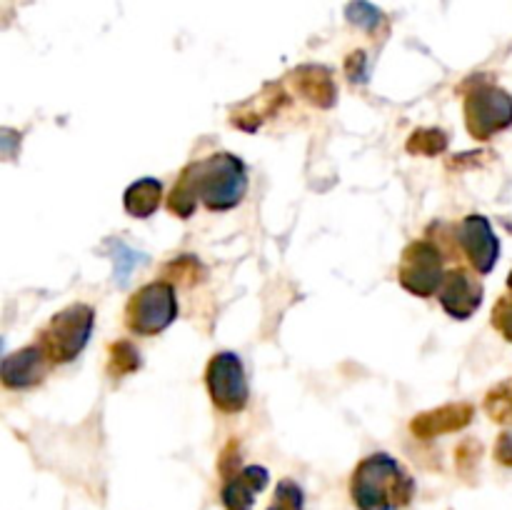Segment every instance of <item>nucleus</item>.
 Listing matches in <instances>:
<instances>
[{"label": "nucleus", "mask_w": 512, "mask_h": 510, "mask_svg": "<svg viewBox=\"0 0 512 510\" xmlns=\"http://www.w3.org/2000/svg\"><path fill=\"white\" fill-rule=\"evenodd\" d=\"M165 273L170 275V278H175V280H188L185 278V275H195V278H203V268H200V263L195 258H190V255H183V258H178V260H173V263L168 265V268H165Z\"/></svg>", "instance_id": "nucleus-22"}, {"label": "nucleus", "mask_w": 512, "mask_h": 510, "mask_svg": "<svg viewBox=\"0 0 512 510\" xmlns=\"http://www.w3.org/2000/svg\"><path fill=\"white\" fill-rule=\"evenodd\" d=\"M295 90L303 95L308 103H313L315 108H333L335 98H338V90H335L333 75L328 68H320V65H303L293 73Z\"/></svg>", "instance_id": "nucleus-13"}, {"label": "nucleus", "mask_w": 512, "mask_h": 510, "mask_svg": "<svg viewBox=\"0 0 512 510\" xmlns=\"http://www.w3.org/2000/svg\"><path fill=\"white\" fill-rule=\"evenodd\" d=\"M163 200V185L155 178H140L133 185H128L123 195V205L128 215L133 218H150L160 208Z\"/></svg>", "instance_id": "nucleus-14"}, {"label": "nucleus", "mask_w": 512, "mask_h": 510, "mask_svg": "<svg viewBox=\"0 0 512 510\" xmlns=\"http://www.w3.org/2000/svg\"><path fill=\"white\" fill-rule=\"evenodd\" d=\"M495 458H498V463L512 468V433L500 435L498 443H495Z\"/></svg>", "instance_id": "nucleus-24"}, {"label": "nucleus", "mask_w": 512, "mask_h": 510, "mask_svg": "<svg viewBox=\"0 0 512 510\" xmlns=\"http://www.w3.org/2000/svg\"><path fill=\"white\" fill-rule=\"evenodd\" d=\"M448 148V135L445 130L438 128H423V130H415L408 140V150L415 155H440L443 150Z\"/></svg>", "instance_id": "nucleus-16"}, {"label": "nucleus", "mask_w": 512, "mask_h": 510, "mask_svg": "<svg viewBox=\"0 0 512 510\" xmlns=\"http://www.w3.org/2000/svg\"><path fill=\"white\" fill-rule=\"evenodd\" d=\"M365 63H368V60H365L363 50H355L348 58L345 70H348V78L353 80V83H365V80H368V65Z\"/></svg>", "instance_id": "nucleus-23"}, {"label": "nucleus", "mask_w": 512, "mask_h": 510, "mask_svg": "<svg viewBox=\"0 0 512 510\" xmlns=\"http://www.w3.org/2000/svg\"><path fill=\"white\" fill-rule=\"evenodd\" d=\"M493 325L505 340L512 343V295H503L493 308Z\"/></svg>", "instance_id": "nucleus-21"}, {"label": "nucleus", "mask_w": 512, "mask_h": 510, "mask_svg": "<svg viewBox=\"0 0 512 510\" xmlns=\"http://www.w3.org/2000/svg\"><path fill=\"white\" fill-rule=\"evenodd\" d=\"M140 368V353L135 350V345L130 340H118V343L110 348V365L108 370L115 378H123V375L135 373Z\"/></svg>", "instance_id": "nucleus-17"}, {"label": "nucleus", "mask_w": 512, "mask_h": 510, "mask_svg": "<svg viewBox=\"0 0 512 510\" xmlns=\"http://www.w3.org/2000/svg\"><path fill=\"white\" fill-rule=\"evenodd\" d=\"M205 380H208L210 398H213L215 408L223 413H240L248 405L250 388L248 378H245L243 360L230 350L213 355L205 370Z\"/></svg>", "instance_id": "nucleus-7"}, {"label": "nucleus", "mask_w": 512, "mask_h": 510, "mask_svg": "<svg viewBox=\"0 0 512 510\" xmlns=\"http://www.w3.org/2000/svg\"><path fill=\"white\" fill-rule=\"evenodd\" d=\"M178 318V295L168 280L143 285L125 308V323L138 335L163 333Z\"/></svg>", "instance_id": "nucleus-4"}, {"label": "nucleus", "mask_w": 512, "mask_h": 510, "mask_svg": "<svg viewBox=\"0 0 512 510\" xmlns=\"http://www.w3.org/2000/svg\"><path fill=\"white\" fill-rule=\"evenodd\" d=\"M95 310L85 303H73L55 313L40 333V348L50 363H70L83 353L93 333Z\"/></svg>", "instance_id": "nucleus-3"}, {"label": "nucleus", "mask_w": 512, "mask_h": 510, "mask_svg": "<svg viewBox=\"0 0 512 510\" xmlns=\"http://www.w3.org/2000/svg\"><path fill=\"white\" fill-rule=\"evenodd\" d=\"M440 305L455 320H468L483 303V283L470 270L455 268L445 273L443 285L438 290Z\"/></svg>", "instance_id": "nucleus-9"}, {"label": "nucleus", "mask_w": 512, "mask_h": 510, "mask_svg": "<svg viewBox=\"0 0 512 510\" xmlns=\"http://www.w3.org/2000/svg\"><path fill=\"white\" fill-rule=\"evenodd\" d=\"M473 413L475 408L470 403H450L438 410L418 415V418L410 423V428H413V433L418 435V438H435V435L463 430L465 425L473 420Z\"/></svg>", "instance_id": "nucleus-12"}, {"label": "nucleus", "mask_w": 512, "mask_h": 510, "mask_svg": "<svg viewBox=\"0 0 512 510\" xmlns=\"http://www.w3.org/2000/svg\"><path fill=\"white\" fill-rule=\"evenodd\" d=\"M508 285H510V290H512V270H510V275H508Z\"/></svg>", "instance_id": "nucleus-25"}, {"label": "nucleus", "mask_w": 512, "mask_h": 510, "mask_svg": "<svg viewBox=\"0 0 512 510\" xmlns=\"http://www.w3.org/2000/svg\"><path fill=\"white\" fill-rule=\"evenodd\" d=\"M398 280L408 293L418 298L438 295L440 285L445 280L443 270V250L433 240H415L405 248L398 265Z\"/></svg>", "instance_id": "nucleus-6"}, {"label": "nucleus", "mask_w": 512, "mask_h": 510, "mask_svg": "<svg viewBox=\"0 0 512 510\" xmlns=\"http://www.w3.org/2000/svg\"><path fill=\"white\" fill-rule=\"evenodd\" d=\"M303 508H305L303 488H300L295 480H280L268 510H303Z\"/></svg>", "instance_id": "nucleus-18"}, {"label": "nucleus", "mask_w": 512, "mask_h": 510, "mask_svg": "<svg viewBox=\"0 0 512 510\" xmlns=\"http://www.w3.org/2000/svg\"><path fill=\"white\" fill-rule=\"evenodd\" d=\"M110 245H113V255H110V258L115 260V283L118 285H123L125 283V278H128V273H130V268H133L135 263H140V253H133L130 255V248L128 245H123V243H118V240H110Z\"/></svg>", "instance_id": "nucleus-20"}, {"label": "nucleus", "mask_w": 512, "mask_h": 510, "mask_svg": "<svg viewBox=\"0 0 512 510\" xmlns=\"http://www.w3.org/2000/svg\"><path fill=\"white\" fill-rule=\"evenodd\" d=\"M485 410L495 423L512 425V380L495 385L485 398Z\"/></svg>", "instance_id": "nucleus-15"}, {"label": "nucleus", "mask_w": 512, "mask_h": 510, "mask_svg": "<svg viewBox=\"0 0 512 510\" xmlns=\"http://www.w3.org/2000/svg\"><path fill=\"white\" fill-rule=\"evenodd\" d=\"M345 15H348L350 23L365 30H375L383 23V13L373 3H368V0H353L348 5V10H345Z\"/></svg>", "instance_id": "nucleus-19"}, {"label": "nucleus", "mask_w": 512, "mask_h": 510, "mask_svg": "<svg viewBox=\"0 0 512 510\" xmlns=\"http://www.w3.org/2000/svg\"><path fill=\"white\" fill-rule=\"evenodd\" d=\"M268 483V468H263V465H248V468L228 475V480L223 485V493H220V500H223L225 510H253L255 495L263 493Z\"/></svg>", "instance_id": "nucleus-11"}, {"label": "nucleus", "mask_w": 512, "mask_h": 510, "mask_svg": "<svg viewBox=\"0 0 512 510\" xmlns=\"http://www.w3.org/2000/svg\"><path fill=\"white\" fill-rule=\"evenodd\" d=\"M455 238H458L460 248H463L465 258L470 260L475 270L480 275H488L495 268L500 258V240L493 233V225L485 215H468L463 218V223L455 230Z\"/></svg>", "instance_id": "nucleus-8"}, {"label": "nucleus", "mask_w": 512, "mask_h": 510, "mask_svg": "<svg viewBox=\"0 0 512 510\" xmlns=\"http://www.w3.org/2000/svg\"><path fill=\"white\" fill-rule=\"evenodd\" d=\"M350 495L358 510H403L413 500L415 480L393 455L373 453L355 468Z\"/></svg>", "instance_id": "nucleus-2"}, {"label": "nucleus", "mask_w": 512, "mask_h": 510, "mask_svg": "<svg viewBox=\"0 0 512 510\" xmlns=\"http://www.w3.org/2000/svg\"><path fill=\"white\" fill-rule=\"evenodd\" d=\"M45 350L40 345H30V348L18 350L13 355H5L3 365H0V375H3L5 388H33V385L43 383L45 378Z\"/></svg>", "instance_id": "nucleus-10"}, {"label": "nucleus", "mask_w": 512, "mask_h": 510, "mask_svg": "<svg viewBox=\"0 0 512 510\" xmlns=\"http://www.w3.org/2000/svg\"><path fill=\"white\" fill-rule=\"evenodd\" d=\"M465 123L475 140H488L512 125V95L493 83H480L465 98Z\"/></svg>", "instance_id": "nucleus-5"}, {"label": "nucleus", "mask_w": 512, "mask_h": 510, "mask_svg": "<svg viewBox=\"0 0 512 510\" xmlns=\"http://www.w3.org/2000/svg\"><path fill=\"white\" fill-rule=\"evenodd\" d=\"M248 193V170L233 153H215L208 160L190 163L180 173L168 205L180 218H190L203 203L208 210H233Z\"/></svg>", "instance_id": "nucleus-1"}]
</instances>
